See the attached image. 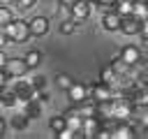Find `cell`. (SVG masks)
Segmentation results:
<instances>
[{"instance_id":"cb8c5ba5","label":"cell","mask_w":148,"mask_h":139,"mask_svg":"<svg viewBox=\"0 0 148 139\" xmlns=\"http://www.w3.org/2000/svg\"><path fill=\"white\" fill-rule=\"evenodd\" d=\"M30 83H32L37 90H44V88H46V76H32Z\"/></svg>"},{"instance_id":"2e32d148","label":"cell","mask_w":148,"mask_h":139,"mask_svg":"<svg viewBox=\"0 0 148 139\" xmlns=\"http://www.w3.org/2000/svg\"><path fill=\"white\" fill-rule=\"evenodd\" d=\"M49 127H51L53 134L60 132L62 127H67V118H65V114H60V116H51V118H49Z\"/></svg>"},{"instance_id":"d6a6232c","label":"cell","mask_w":148,"mask_h":139,"mask_svg":"<svg viewBox=\"0 0 148 139\" xmlns=\"http://www.w3.org/2000/svg\"><path fill=\"white\" fill-rule=\"evenodd\" d=\"M0 5H9V7H12V5H14V0H0Z\"/></svg>"},{"instance_id":"3957f363","label":"cell","mask_w":148,"mask_h":139,"mask_svg":"<svg viewBox=\"0 0 148 139\" xmlns=\"http://www.w3.org/2000/svg\"><path fill=\"white\" fill-rule=\"evenodd\" d=\"M9 76H25L28 74V63H25V58H7V63H5V67H2Z\"/></svg>"},{"instance_id":"4fadbf2b","label":"cell","mask_w":148,"mask_h":139,"mask_svg":"<svg viewBox=\"0 0 148 139\" xmlns=\"http://www.w3.org/2000/svg\"><path fill=\"white\" fill-rule=\"evenodd\" d=\"M0 104H2V107H7V109H12V107H16V104H18V97H16V93H14L9 86H5V88L0 90Z\"/></svg>"},{"instance_id":"1f68e13d","label":"cell","mask_w":148,"mask_h":139,"mask_svg":"<svg viewBox=\"0 0 148 139\" xmlns=\"http://www.w3.org/2000/svg\"><path fill=\"white\" fill-rule=\"evenodd\" d=\"M5 127H7V123H5V120H2V118H0V137H2V134H5Z\"/></svg>"},{"instance_id":"30bf717a","label":"cell","mask_w":148,"mask_h":139,"mask_svg":"<svg viewBox=\"0 0 148 139\" xmlns=\"http://www.w3.org/2000/svg\"><path fill=\"white\" fill-rule=\"evenodd\" d=\"M134 137H139L134 123H130V120H118V125L113 127V139H134Z\"/></svg>"},{"instance_id":"5bb4252c","label":"cell","mask_w":148,"mask_h":139,"mask_svg":"<svg viewBox=\"0 0 148 139\" xmlns=\"http://www.w3.org/2000/svg\"><path fill=\"white\" fill-rule=\"evenodd\" d=\"M118 72L111 67V65H106V67H102V72H99V81H104V83H109V86H118Z\"/></svg>"},{"instance_id":"e0dca14e","label":"cell","mask_w":148,"mask_h":139,"mask_svg":"<svg viewBox=\"0 0 148 139\" xmlns=\"http://www.w3.org/2000/svg\"><path fill=\"white\" fill-rule=\"evenodd\" d=\"M113 9H116L120 16H127V14H132V9H134V0H116Z\"/></svg>"},{"instance_id":"d6986e66","label":"cell","mask_w":148,"mask_h":139,"mask_svg":"<svg viewBox=\"0 0 148 139\" xmlns=\"http://www.w3.org/2000/svg\"><path fill=\"white\" fill-rule=\"evenodd\" d=\"M23 58H25V63H28V67H30V70L39 67V63H42V53H39L37 49H30V51H28Z\"/></svg>"},{"instance_id":"9c48e42d","label":"cell","mask_w":148,"mask_h":139,"mask_svg":"<svg viewBox=\"0 0 148 139\" xmlns=\"http://www.w3.org/2000/svg\"><path fill=\"white\" fill-rule=\"evenodd\" d=\"M120 32H123V35H130V37L139 35V32H141V19H136L134 14H127V16H123Z\"/></svg>"},{"instance_id":"8fae6325","label":"cell","mask_w":148,"mask_h":139,"mask_svg":"<svg viewBox=\"0 0 148 139\" xmlns=\"http://www.w3.org/2000/svg\"><path fill=\"white\" fill-rule=\"evenodd\" d=\"M28 25H30V35L32 37H44L46 32H49V19L46 16H32L30 21H28Z\"/></svg>"},{"instance_id":"5b68a950","label":"cell","mask_w":148,"mask_h":139,"mask_svg":"<svg viewBox=\"0 0 148 139\" xmlns=\"http://www.w3.org/2000/svg\"><path fill=\"white\" fill-rule=\"evenodd\" d=\"M118 56H120V60H125L127 65H139L141 60H143V56H141V49L139 46H134V44H127V46H123L120 51H118Z\"/></svg>"},{"instance_id":"484cf974","label":"cell","mask_w":148,"mask_h":139,"mask_svg":"<svg viewBox=\"0 0 148 139\" xmlns=\"http://www.w3.org/2000/svg\"><path fill=\"white\" fill-rule=\"evenodd\" d=\"M139 35L148 42V19H143V21H141V32H139Z\"/></svg>"},{"instance_id":"f546056e","label":"cell","mask_w":148,"mask_h":139,"mask_svg":"<svg viewBox=\"0 0 148 139\" xmlns=\"http://www.w3.org/2000/svg\"><path fill=\"white\" fill-rule=\"evenodd\" d=\"M5 63H7V56H5V51H2V49H0V70H2V67H5Z\"/></svg>"},{"instance_id":"7a4b0ae2","label":"cell","mask_w":148,"mask_h":139,"mask_svg":"<svg viewBox=\"0 0 148 139\" xmlns=\"http://www.w3.org/2000/svg\"><path fill=\"white\" fill-rule=\"evenodd\" d=\"M88 90H90V97H92L95 102L113 100V93H116V88L109 86V83H104V81H95L92 86H88Z\"/></svg>"},{"instance_id":"8992f818","label":"cell","mask_w":148,"mask_h":139,"mask_svg":"<svg viewBox=\"0 0 148 139\" xmlns=\"http://www.w3.org/2000/svg\"><path fill=\"white\" fill-rule=\"evenodd\" d=\"M67 97H69V102H72V104H81L86 97H90V90H88V86H86V83L74 81V83L67 88Z\"/></svg>"},{"instance_id":"4dcf8cb0","label":"cell","mask_w":148,"mask_h":139,"mask_svg":"<svg viewBox=\"0 0 148 139\" xmlns=\"http://www.w3.org/2000/svg\"><path fill=\"white\" fill-rule=\"evenodd\" d=\"M141 81H148V67H143V72H141Z\"/></svg>"},{"instance_id":"9a60e30c","label":"cell","mask_w":148,"mask_h":139,"mask_svg":"<svg viewBox=\"0 0 148 139\" xmlns=\"http://www.w3.org/2000/svg\"><path fill=\"white\" fill-rule=\"evenodd\" d=\"M28 123H30V118H28L23 111H21V114H14V116H12V120H9V125H12L14 130H25V127H28Z\"/></svg>"},{"instance_id":"7402d4cb","label":"cell","mask_w":148,"mask_h":139,"mask_svg":"<svg viewBox=\"0 0 148 139\" xmlns=\"http://www.w3.org/2000/svg\"><path fill=\"white\" fill-rule=\"evenodd\" d=\"M72 83H74V79H72L69 74H58V76H56V86H58L60 90H67Z\"/></svg>"},{"instance_id":"7c38bea8","label":"cell","mask_w":148,"mask_h":139,"mask_svg":"<svg viewBox=\"0 0 148 139\" xmlns=\"http://www.w3.org/2000/svg\"><path fill=\"white\" fill-rule=\"evenodd\" d=\"M23 114L28 116V118H39L42 116V100H28V102H23Z\"/></svg>"},{"instance_id":"83f0119b","label":"cell","mask_w":148,"mask_h":139,"mask_svg":"<svg viewBox=\"0 0 148 139\" xmlns=\"http://www.w3.org/2000/svg\"><path fill=\"white\" fill-rule=\"evenodd\" d=\"M58 2H60V5L65 7V9H69V7H72L74 2H79V0H58Z\"/></svg>"},{"instance_id":"ac0fdd59","label":"cell","mask_w":148,"mask_h":139,"mask_svg":"<svg viewBox=\"0 0 148 139\" xmlns=\"http://www.w3.org/2000/svg\"><path fill=\"white\" fill-rule=\"evenodd\" d=\"M132 14L136 16V19H148V0H134V9H132Z\"/></svg>"},{"instance_id":"6da1fadb","label":"cell","mask_w":148,"mask_h":139,"mask_svg":"<svg viewBox=\"0 0 148 139\" xmlns=\"http://www.w3.org/2000/svg\"><path fill=\"white\" fill-rule=\"evenodd\" d=\"M2 28H5L7 39H12L14 44H23V42L30 37V25H28V21H23V19H14V21H9V23L2 25Z\"/></svg>"},{"instance_id":"52a82bcc","label":"cell","mask_w":148,"mask_h":139,"mask_svg":"<svg viewBox=\"0 0 148 139\" xmlns=\"http://www.w3.org/2000/svg\"><path fill=\"white\" fill-rule=\"evenodd\" d=\"M99 130H102V118H99V116H86V118H83L81 132H83L86 139H95Z\"/></svg>"},{"instance_id":"d4e9b609","label":"cell","mask_w":148,"mask_h":139,"mask_svg":"<svg viewBox=\"0 0 148 139\" xmlns=\"http://www.w3.org/2000/svg\"><path fill=\"white\" fill-rule=\"evenodd\" d=\"M95 5L102 9V12H106V9H113V5H116V0H95Z\"/></svg>"},{"instance_id":"ba28073f","label":"cell","mask_w":148,"mask_h":139,"mask_svg":"<svg viewBox=\"0 0 148 139\" xmlns=\"http://www.w3.org/2000/svg\"><path fill=\"white\" fill-rule=\"evenodd\" d=\"M120 23H123V16H120L116 9H106V12L102 14V28H104V30L116 32V30H120Z\"/></svg>"},{"instance_id":"ffe728a7","label":"cell","mask_w":148,"mask_h":139,"mask_svg":"<svg viewBox=\"0 0 148 139\" xmlns=\"http://www.w3.org/2000/svg\"><path fill=\"white\" fill-rule=\"evenodd\" d=\"M76 28H79V23H76L72 16L60 23V32H62V35H72V32H76Z\"/></svg>"},{"instance_id":"4316f807","label":"cell","mask_w":148,"mask_h":139,"mask_svg":"<svg viewBox=\"0 0 148 139\" xmlns=\"http://www.w3.org/2000/svg\"><path fill=\"white\" fill-rule=\"evenodd\" d=\"M7 83H9V74H7L5 70H0V88H5Z\"/></svg>"},{"instance_id":"277c9868","label":"cell","mask_w":148,"mask_h":139,"mask_svg":"<svg viewBox=\"0 0 148 139\" xmlns=\"http://www.w3.org/2000/svg\"><path fill=\"white\" fill-rule=\"evenodd\" d=\"M90 12H92V2H88V0H79V2H74V5L69 7V16H72L76 23L86 21V19L90 16Z\"/></svg>"},{"instance_id":"44dd1931","label":"cell","mask_w":148,"mask_h":139,"mask_svg":"<svg viewBox=\"0 0 148 139\" xmlns=\"http://www.w3.org/2000/svg\"><path fill=\"white\" fill-rule=\"evenodd\" d=\"M9 21H14L12 7H9V5H0V25H7Z\"/></svg>"},{"instance_id":"603a6c76","label":"cell","mask_w":148,"mask_h":139,"mask_svg":"<svg viewBox=\"0 0 148 139\" xmlns=\"http://www.w3.org/2000/svg\"><path fill=\"white\" fill-rule=\"evenodd\" d=\"M14 5H16L21 12H28V9H32V7L37 5V0H14Z\"/></svg>"},{"instance_id":"f1b7e54d","label":"cell","mask_w":148,"mask_h":139,"mask_svg":"<svg viewBox=\"0 0 148 139\" xmlns=\"http://www.w3.org/2000/svg\"><path fill=\"white\" fill-rule=\"evenodd\" d=\"M7 42V35H5V28L0 25V49H2V44Z\"/></svg>"}]
</instances>
